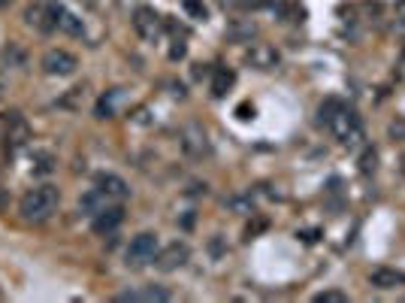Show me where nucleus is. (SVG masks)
Segmentation results:
<instances>
[{
    "mask_svg": "<svg viewBox=\"0 0 405 303\" xmlns=\"http://www.w3.org/2000/svg\"><path fill=\"white\" fill-rule=\"evenodd\" d=\"M121 221H124V209H121V204H109L106 209H100L94 221H91V228H94V234L100 237H109V234H115V230L121 228Z\"/></svg>",
    "mask_w": 405,
    "mask_h": 303,
    "instance_id": "obj_8",
    "label": "nucleus"
},
{
    "mask_svg": "<svg viewBox=\"0 0 405 303\" xmlns=\"http://www.w3.org/2000/svg\"><path fill=\"white\" fill-rule=\"evenodd\" d=\"M9 4H13V0H0V9H6Z\"/></svg>",
    "mask_w": 405,
    "mask_h": 303,
    "instance_id": "obj_29",
    "label": "nucleus"
},
{
    "mask_svg": "<svg viewBox=\"0 0 405 303\" xmlns=\"http://www.w3.org/2000/svg\"><path fill=\"white\" fill-rule=\"evenodd\" d=\"M399 164H402V173H405V152H402V158H399Z\"/></svg>",
    "mask_w": 405,
    "mask_h": 303,
    "instance_id": "obj_30",
    "label": "nucleus"
},
{
    "mask_svg": "<svg viewBox=\"0 0 405 303\" xmlns=\"http://www.w3.org/2000/svg\"><path fill=\"white\" fill-rule=\"evenodd\" d=\"M158 255V234H151V230H143L139 237L130 240L127 246V267L130 270H143L148 267L151 261Z\"/></svg>",
    "mask_w": 405,
    "mask_h": 303,
    "instance_id": "obj_3",
    "label": "nucleus"
},
{
    "mask_svg": "<svg viewBox=\"0 0 405 303\" xmlns=\"http://www.w3.org/2000/svg\"><path fill=\"white\" fill-rule=\"evenodd\" d=\"M27 140H30L27 121L18 113H9V118H6V146L9 149H18V146H25Z\"/></svg>",
    "mask_w": 405,
    "mask_h": 303,
    "instance_id": "obj_13",
    "label": "nucleus"
},
{
    "mask_svg": "<svg viewBox=\"0 0 405 303\" xmlns=\"http://www.w3.org/2000/svg\"><path fill=\"white\" fill-rule=\"evenodd\" d=\"M297 237H302L306 242H315V240L321 237V230H302V234H297Z\"/></svg>",
    "mask_w": 405,
    "mask_h": 303,
    "instance_id": "obj_27",
    "label": "nucleus"
},
{
    "mask_svg": "<svg viewBox=\"0 0 405 303\" xmlns=\"http://www.w3.org/2000/svg\"><path fill=\"white\" fill-rule=\"evenodd\" d=\"M121 100H124V91H121V88L106 91V94L97 100V106H94V116H97V118H112Z\"/></svg>",
    "mask_w": 405,
    "mask_h": 303,
    "instance_id": "obj_16",
    "label": "nucleus"
},
{
    "mask_svg": "<svg viewBox=\"0 0 405 303\" xmlns=\"http://www.w3.org/2000/svg\"><path fill=\"white\" fill-rule=\"evenodd\" d=\"M236 116H239L242 121L255 118V106H251V104H239V106H236Z\"/></svg>",
    "mask_w": 405,
    "mask_h": 303,
    "instance_id": "obj_25",
    "label": "nucleus"
},
{
    "mask_svg": "<svg viewBox=\"0 0 405 303\" xmlns=\"http://www.w3.org/2000/svg\"><path fill=\"white\" fill-rule=\"evenodd\" d=\"M248 6H255V9H260V6H269V0H245Z\"/></svg>",
    "mask_w": 405,
    "mask_h": 303,
    "instance_id": "obj_28",
    "label": "nucleus"
},
{
    "mask_svg": "<svg viewBox=\"0 0 405 303\" xmlns=\"http://www.w3.org/2000/svg\"><path fill=\"white\" fill-rule=\"evenodd\" d=\"M185 13L194 18V22H206V18H209V9H206L202 0H185Z\"/></svg>",
    "mask_w": 405,
    "mask_h": 303,
    "instance_id": "obj_20",
    "label": "nucleus"
},
{
    "mask_svg": "<svg viewBox=\"0 0 405 303\" xmlns=\"http://www.w3.org/2000/svg\"><path fill=\"white\" fill-rule=\"evenodd\" d=\"M321 121L333 130V137L342 146H357L363 140V121L351 106H345L339 97H327L321 104Z\"/></svg>",
    "mask_w": 405,
    "mask_h": 303,
    "instance_id": "obj_1",
    "label": "nucleus"
},
{
    "mask_svg": "<svg viewBox=\"0 0 405 303\" xmlns=\"http://www.w3.org/2000/svg\"><path fill=\"white\" fill-rule=\"evenodd\" d=\"M94 188H100L103 194L112 200V204H121V200H127L130 197V188H127V182L115 176V173H100L97 182H94Z\"/></svg>",
    "mask_w": 405,
    "mask_h": 303,
    "instance_id": "obj_11",
    "label": "nucleus"
},
{
    "mask_svg": "<svg viewBox=\"0 0 405 303\" xmlns=\"http://www.w3.org/2000/svg\"><path fill=\"white\" fill-rule=\"evenodd\" d=\"M52 13H55V27L60 30V34H67V37H82L85 34V25H82V18L73 16L67 6H60L52 0Z\"/></svg>",
    "mask_w": 405,
    "mask_h": 303,
    "instance_id": "obj_12",
    "label": "nucleus"
},
{
    "mask_svg": "<svg viewBox=\"0 0 405 303\" xmlns=\"http://www.w3.org/2000/svg\"><path fill=\"white\" fill-rule=\"evenodd\" d=\"M185 52H188V46L181 43V39H176V46L169 49V61H181V58H185Z\"/></svg>",
    "mask_w": 405,
    "mask_h": 303,
    "instance_id": "obj_24",
    "label": "nucleus"
},
{
    "mask_svg": "<svg viewBox=\"0 0 405 303\" xmlns=\"http://www.w3.org/2000/svg\"><path fill=\"white\" fill-rule=\"evenodd\" d=\"M25 22L30 27H37L39 34H52L55 27V13H52V0H37V4H30L25 9Z\"/></svg>",
    "mask_w": 405,
    "mask_h": 303,
    "instance_id": "obj_6",
    "label": "nucleus"
},
{
    "mask_svg": "<svg viewBox=\"0 0 405 303\" xmlns=\"http://www.w3.org/2000/svg\"><path fill=\"white\" fill-rule=\"evenodd\" d=\"M387 134H390L393 140H405V121H402V118H397V121H390Z\"/></svg>",
    "mask_w": 405,
    "mask_h": 303,
    "instance_id": "obj_23",
    "label": "nucleus"
},
{
    "mask_svg": "<svg viewBox=\"0 0 405 303\" xmlns=\"http://www.w3.org/2000/svg\"><path fill=\"white\" fill-rule=\"evenodd\" d=\"M109 204H112V200H109L100 188H91L88 194H85L82 200H79V206H82V209L88 212V216H97V212H100V209H106Z\"/></svg>",
    "mask_w": 405,
    "mask_h": 303,
    "instance_id": "obj_18",
    "label": "nucleus"
},
{
    "mask_svg": "<svg viewBox=\"0 0 405 303\" xmlns=\"http://www.w3.org/2000/svg\"><path fill=\"white\" fill-rule=\"evenodd\" d=\"M369 282H372V288L390 291V288L405 285V273L402 270H393V267H378V270L369 273Z\"/></svg>",
    "mask_w": 405,
    "mask_h": 303,
    "instance_id": "obj_14",
    "label": "nucleus"
},
{
    "mask_svg": "<svg viewBox=\"0 0 405 303\" xmlns=\"http://www.w3.org/2000/svg\"><path fill=\"white\" fill-rule=\"evenodd\" d=\"M181 149H185L191 158H202V155H209L206 130H202L200 125H188L185 130H181Z\"/></svg>",
    "mask_w": 405,
    "mask_h": 303,
    "instance_id": "obj_9",
    "label": "nucleus"
},
{
    "mask_svg": "<svg viewBox=\"0 0 405 303\" xmlns=\"http://www.w3.org/2000/svg\"><path fill=\"white\" fill-rule=\"evenodd\" d=\"M257 34V25L255 22H233L230 25V37L233 39H251Z\"/></svg>",
    "mask_w": 405,
    "mask_h": 303,
    "instance_id": "obj_19",
    "label": "nucleus"
},
{
    "mask_svg": "<svg viewBox=\"0 0 405 303\" xmlns=\"http://www.w3.org/2000/svg\"><path fill=\"white\" fill-rule=\"evenodd\" d=\"M58 204H60V194H58L55 185H37V188H30L22 194V200H18V212H22L25 221L39 225V221L52 218Z\"/></svg>",
    "mask_w": 405,
    "mask_h": 303,
    "instance_id": "obj_2",
    "label": "nucleus"
},
{
    "mask_svg": "<svg viewBox=\"0 0 405 303\" xmlns=\"http://www.w3.org/2000/svg\"><path fill=\"white\" fill-rule=\"evenodd\" d=\"M39 67H43L46 76H73L79 70V58L67 52V49H49L43 61H39Z\"/></svg>",
    "mask_w": 405,
    "mask_h": 303,
    "instance_id": "obj_4",
    "label": "nucleus"
},
{
    "mask_svg": "<svg viewBox=\"0 0 405 303\" xmlns=\"http://www.w3.org/2000/svg\"><path fill=\"white\" fill-rule=\"evenodd\" d=\"M375 167H378L375 149H363V155H360V173L369 176V173H375Z\"/></svg>",
    "mask_w": 405,
    "mask_h": 303,
    "instance_id": "obj_21",
    "label": "nucleus"
},
{
    "mask_svg": "<svg viewBox=\"0 0 405 303\" xmlns=\"http://www.w3.org/2000/svg\"><path fill=\"white\" fill-rule=\"evenodd\" d=\"M397 25L405 27V0H399V4H397Z\"/></svg>",
    "mask_w": 405,
    "mask_h": 303,
    "instance_id": "obj_26",
    "label": "nucleus"
},
{
    "mask_svg": "<svg viewBox=\"0 0 405 303\" xmlns=\"http://www.w3.org/2000/svg\"><path fill=\"white\" fill-rule=\"evenodd\" d=\"M188 258H191V249H188V242H169V246L164 249H158V255H155V267L158 270H164V273H173L179 267H185L188 264Z\"/></svg>",
    "mask_w": 405,
    "mask_h": 303,
    "instance_id": "obj_5",
    "label": "nucleus"
},
{
    "mask_svg": "<svg viewBox=\"0 0 405 303\" xmlns=\"http://www.w3.org/2000/svg\"><path fill=\"white\" fill-rule=\"evenodd\" d=\"M345 300H348V295H345V291H336V288L315 295V303H345Z\"/></svg>",
    "mask_w": 405,
    "mask_h": 303,
    "instance_id": "obj_22",
    "label": "nucleus"
},
{
    "mask_svg": "<svg viewBox=\"0 0 405 303\" xmlns=\"http://www.w3.org/2000/svg\"><path fill=\"white\" fill-rule=\"evenodd\" d=\"M134 30L143 39H158L160 37V16H158V9L155 6H139L136 13H134Z\"/></svg>",
    "mask_w": 405,
    "mask_h": 303,
    "instance_id": "obj_7",
    "label": "nucleus"
},
{
    "mask_svg": "<svg viewBox=\"0 0 405 303\" xmlns=\"http://www.w3.org/2000/svg\"><path fill=\"white\" fill-rule=\"evenodd\" d=\"M233 82H236V73L230 67H215V73H212V97H224L233 88Z\"/></svg>",
    "mask_w": 405,
    "mask_h": 303,
    "instance_id": "obj_17",
    "label": "nucleus"
},
{
    "mask_svg": "<svg viewBox=\"0 0 405 303\" xmlns=\"http://www.w3.org/2000/svg\"><path fill=\"white\" fill-rule=\"evenodd\" d=\"M169 297H173V295H169L167 288H160V285H148L143 291H121V295H118L121 303H127V300H158V303H164Z\"/></svg>",
    "mask_w": 405,
    "mask_h": 303,
    "instance_id": "obj_15",
    "label": "nucleus"
},
{
    "mask_svg": "<svg viewBox=\"0 0 405 303\" xmlns=\"http://www.w3.org/2000/svg\"><path fill=\"white\" fill-rule=\"evenodd\" d=\"M278 49L276 46H269V43H255L248 49V64L255 67V70H276L278 67Z\"/></svg>",
    "mask_w": 405,
    "mask_h": 303,
    "instance_id": "obj_10",
    "label": "nucleus"
}]
</instances>
